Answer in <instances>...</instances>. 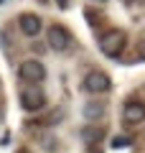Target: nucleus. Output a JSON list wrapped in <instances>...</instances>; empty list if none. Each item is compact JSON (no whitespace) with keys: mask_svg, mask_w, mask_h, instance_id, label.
Segmentation results:
<instances>
[{"mask_svg":"<svg viewBox=\"0 0 145 153\" xmlns=\"http://www.w3.org/2000/svg\"><path fill=\"white\" fill-rule=\"evenodd\" d=\"M84 89L89 94H104L109 89V76L104 74V71H99V69L89 71V74L84 76Z\"/></svg>","mask_w":145,"mask_h":153,"instance_id":"39448f33","label":"nucleus"},{"mask_svg":"<svg viewBox=\"0 0 145 153\" xmlns=\"http://www.w3.org/2000/svg\"><path fill=\"white\" fill-rule=\"evenodd\" d=\"M125 146H130V138H122V135L112 138V148H125Z\"/></svg>","mask_w":145,"mask_h":153,"instance_id":"9d476101","label":"nucleus"},{"mask_svg":"<svg viewBox=\"0 0 145 153\" xmlns=\"http://www.w3.org/2000/svg\"><path fill=\"white\" fill-rule=\"evenodd\" d=\"M18 26H21L23 36L33 38V36H38V33H41V28H43V21L36 16V13H23V16L18 18Z\"/></svg>","mask_w":145,"mask_h":153,"instance_id":"0eeeda50","label":"nucleus"},{"mask_svg":"<svg viewBox=\"0 0 145 153\" xmlns=\"http://www.w3.org/2000/svg\"><path fill=\"white\" fill-rule=\"evenodd\" d=\"M102 138H104V125H84V130H81V140L87 146H94Z\"/></svg>","mask_w":145,"mask_h":153,"instance_id":"6e6552de","label":"nucleus"},{"mask_svg":"<svg viewBox=\"0 0 145 153\" xmlns=\"http://www.w3.org/2000/svg\"><path fill=\"white\" fill-rule=\"evenodd\" d=\"M21 107L26 112H38V110L46 107V94L43 89H38L36 84H28L21 89Z\"/></svg>","mask_w":145,"mask_h":153,"instance_id":"f03ea898","label":"nucleus"},{"mask_svg":"<svg viewBox=\"0 0 145 153\" xmlns=\"http://www.w3.org/2000/svg\"><path fill=\"white\" fill-rule=\"evenodd\" d=\"M46 76V69H43V64L38 59H26L18 64V79L26 84H38Z\"/></svg>","mask_w":145,"mask_h":153,"instance_id":"7ed1b4c3","label":"nucleus"},{"mask_svg":"<svg viewBox=\"0 0 145 153\" xmlns=\"http://www.w3.org/2000/svg\"><path fill=\"white\" fill-rule=\"evenodd\" d=\"M56 5H59V8H66V5H69V0H56Z\"/></svg>","mask_w":145,"mask_h":153,"instance_id":"ddd939ff","label":"nucleus"},{"mask_svg":"<svg viewBox=\"0 0 145 153\" xmlns=\"http://www.w3.org/2000/svg\"><path fill=\"white\" fill-rule=\"evenodd\" d=\"M84 16L92 21V26H97V23H99V16H97V13L92 10V8H87V10H84Z\"/></svg>","mask_w":145,"mask_h":153,"instance_id":"9b49d317","label":"nucleus"},{"mask_svg":"<svg viewBox=\"0 0 145 153\" xmlns=\"http://www.w3.org/2000/svg\"><path fill=\"white\" fill-rule=\"evenodd\" d=\"M104 102H97V100H92V102H87L84 105V110H81V112H84V117L87 120H99V117H102L104 115Z\"/></svg>","mask_w":145,"mask_h":153,"instance_id":"1a4fd4ad","label":"nucleus"},{"mask_svg":"<svg viewBox=\"0 0 145 153\" xmlns=\"http://www.w3.org/2000/svg\"><path fill=\"white\" fill-rule=\"evenodd\" d=\"M140 56H145V44H143V49H140Z\"/></svg>","mask_w":145,"mask_h":153,"instance_id":"4468645a","label":"nucleus"},{"mask_svg":"<svg viewBox=\"0 0 145 153\" xmlns=\"http://www.w3.org/2000/svg\"><path fill=\"white\" fill-rule=\"evenodd\" d=\"M10 44V38H8V33H0V46H8Z\"/></svg>","mask_w":145,"mask_h":153,"instance_id":"f8f14e48","label":"nucleus"},{"mask_svg":"<svg viewBox=\"0 0 145 153\" xmlns=\"http://www.w3.org/2000/svg\"><path fill=\"white\" fill-rule=\"evenodd\" d=\"M125 46H127V33L120 31V28H109V31L99 38V51H102L104 56H109V59L120 56L125 51Z\"/></svg>","mask_w":145,"mask_h":153,"instance_id":"f257e3e1","label":"nucleus"},{"mask_svg":"<svg viewBox=\"0 0 145 153\" xmlns=\"http://www.w3.org/2000/svg\"><path fill=\"white\" fill-rule=\"evenodd\" d=\"M0 5H3V0H0Z\"/></svg>","mask_w":145,"mask_h":153,"instance_id":"2eb2a0df","label":"nucleus"},{"mask_svg":"<svg viewBox=\"0 0 145 153\" xmlns=\"http://www.w3.org/2000/svg\"><path fill=\"white\" fill-rule=\"evenodd\" d=\"M122 120L130 123V125L143 123V120H145V102H140V100H130V102H125V107H122Z\"/></svg>","mask_w":145,"mask_h":153,"instance_id":"423d86ee","label":"nucleus"},{"mask_svg":"<svg viewBox=\"0 0 145 153\" xmlns=\"http://www.w3.org/2000/svg\"><path fill=\"white\" fill-rule=\"evenodd\" d=\"M46 41H48V46L54 51H66L71 46V33L66 31L64 26H51L46 31Z\"/></svg>","mask_w":145,"mask_h":153,"instance_id":"20e7f679","label":"nucleus"}]
</instances>
